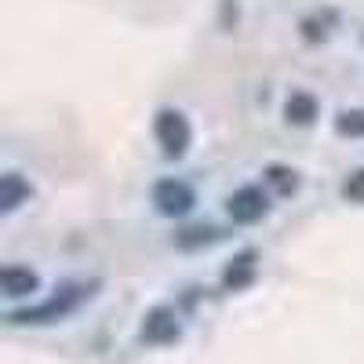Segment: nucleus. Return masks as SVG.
I'll return each instance as SVG.
<instances>
[{"label":"nucleus","instance_id":"nucleus-11","mask_svg":"<svg viewBox=\"0 0 364 364\" xmlns=\"http://www.w3.org/2000/svg\"><path fill=\"white\" fill-rule=\"evenodd\" d=\"M252 281V255H240L230 269H226V284L230 288H240V284H248Z\"/></svg>","mask_w":364,"mask_h":364},{"label":"nucleus","instance_id":"nucleus-10","mask_svg":"<svg viewBox=\"0 0 364 364\" xmlns=\"http://www.w3.org/2000/svg\"><path fill=\"white\" fill-rule=\"evenodd\" d=\"M336 132L339 135H364V109H346V113H339V120H336Z\"/></svg>","mask_w":364,"mask_h":364},{"label":"nucleus","instance_id":"nucleus-1","mask_svg":"<svg viewBox=\"0 0 364 364\" xmlns=\"http://www.w3.org/2000/svg\"><path fill=\"white\" fill-rule=\"evenodd\" d=\"M84 299V288H63L58 295H51L48 302H41V306H33V310H22V314H11V321L15 324H48V321H58V317H66L77 302Z\"/></svg>","mask_w":364,"mask_h":364},{"label":"nucleus","instance_id":"nucleus-5","mask_svg":"<svg viewBox=\"0 0 364 364\" xmlns=\"http://www.w3.org/2000/svg\"><path fill=\"white\" fill-rule=\"evenodd\" d=\"M0 281H4V291H8L11 299L29 295V291L41 288V277H37L29 266H4V269H0Z\"/></svg>","mask_w":364,"mask_h":364},{"label":"nucleus","instance_id":"nucleus-8","mask_svg":"<svg viewBox=\"0 0 364 364\" xmlns=\"http://www.w3.org/2000/svg\"><path fill=\"white\" fill-rule=\"evenodd\" d=\"M266 182H269V186L277 190V193H284V197L299 190V175H295L291 168H284V164H273V168H266Z\"/></svg>","mask_w":364,"mask_h":364},{"label":"nucleus","instance_id":"nucleus-9","mask_svg":"<svg viewBox=\"0 0 364 364\" xmlns=\"http://www.w3.org/2000/svg\"><path fill=\"white\" fill-rule=\"evenodd\" d=\"M0 190H4V197H0V208H4V211H15L22 204V197H29V186L18 175H4V186H0Z\"/></svg>","mask_w":364,"mask_h":364},{"label":"nucleus","instance_id":"nucleus-7","mask_svg":"<svg viewBox=\"0 0 364 364\" xmlns=\"http://www.w3.org/2000/svg\"><path fill=\"white\" fill-rule=\"evenodd\" d=\"M284 117L291 120V124H310V120L317 117V99L306 95V91H291L288 102H284Z\"/></svg>","mask_w":364,"mask_h":364},{"label":"nucleus","instance_id":"nucleus-12","mask_svg":"<svg viewBox=\"0 0 364 364\" xmlns=\"http://www.w3.org/2000/svg\"><path fill=\"white\" fill-rule=\"evenodd\" d=\"M343 197H346V200H353V204H364V168H360V171H353V175L343 182Z\"/></svg>","mask_w":364,"mask_h":364},{"label":"nucleus","instance_id":"nucleus-4","mask_svg":"<svg viewBox=\"0 0 364 364\" xmlns=\"http://www.w3.org/2000/svg\"><path fill=\"white\" fill-rule=\"evenodd\" d=\"M226 211H230V219L233 223H259L266 211H269V204H266V193L259 190V186H240L230 200H226Z\"/></svg>","mask_w":364,"mask_h":364},{"label":"nucleus","instance_id":"nucleus-3","mask_svg":"<svg viewBox=\"0 0 364 364\" xmlns=\"http://www.w3.org/2000/svg\"><path fill=\"white\" fill-rule=\"evenodd\" d=\"M154 204L161 215H186L193 208V190L178 178H161L154 186Z\"/></svg>","mask_w":364,"mask_h":364},{"label":"nucleus","instance_id":"nucleus-2","mask_svg":"<svg viewBox=\"0 0 364 364\" xmlns=\"http://www.w3.org/2000/svg\"><path fill=\"white\" fill-rule=\"evenodd\" d=\"M154 132H157V142L164 146L168 157H182V154H186V146H190V120L182 117L178 109H161Z\"/></svg>","mask_w":364,"mask_h":364},{"label":"nucleus","instance_id":"nucleus-6","mask_svg":"<svg viewBox=\"0 0 364 364\" xmlns=\"http://www.w3.org/2000/svg\"><path fill=\"white\" fill-rule=\"evenodd\" d=\"M142 336H146L149 343H168V339L178 336V324H175V317H171L168 310H154V314L146 317Z\"/></svg>","mask_w":364,"mask_h":364}]
</instances>
